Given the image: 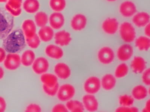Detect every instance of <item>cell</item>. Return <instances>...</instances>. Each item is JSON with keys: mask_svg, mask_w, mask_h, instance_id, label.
I'll use <instances>...</instances> for the list:
<instances>
[{"mask_svg": "<svg viewBox=\"0 0 150 112\" xmlns=\"http://www.w3.org/2000/svg\"><path fill=\"white\" fill-rule=\"evenodd\" d=\"M26 38L23 31L16 29L4 38L3 46L5 51L9 53L19 52L26 46Z\"/></svg>", "mask_w": 150, "mask_h": 112, "instance_id": "obj_1", "label": "cell"}, {"mask_svg": "<svg viewBox=\"0 0 150 112\" xmlns=\"http://www.w3.org/2000/svg\"><path fill=\"white\" fill-rule=\"evenodd\" d=\"M14 23L13 16L6 9L0 8V40L4 39L11 33Z\"/></svg>", "mask_w": 150, "mask_h": 112, "instance_id": "obj_2", "label": "cell"}, {"mask_svg": "<svg viewBox=\"0 0 150 112\" xmlns=\"http://www.w3.org/2000/svg\"><path fill=\"white\" fill-rule=\"evenodd\" d=\"M120 33L122 39L126 42H132L136 38V30L130 22H125L122 23L120 27Z\"/></svg>", "mask_w": 150, "mask_h": 112, "instance_id": "obj_3", "label": "cell"}, {"mask_svg": "<svg viewBox=\"0 0 150 112\" xmlns=\"http://www.w3.org/2000/svg\"><path fill=\"white\" fill-rule=\"evenodd\" d=\"M75 89L70 84L62 85L59 88L57 93V97L60 101L65 102L70 100L74 96Z\"/></svg>", "mask_w": 150, "mask_h": 112, "instance_id": "obj_4", "label": "cell"}, {"mask_svg": "<svg viewBox=\"0 0 150 112\" xmlns=\"http://www.w3.org/2000/svg\"><path fill=\"white\" fill-rule=\"evenodd\" d=\"M137 11V8L134 3L130 1H124L119 7V12L122 16L125 18L133 17Z\"/></svg>", "mask_w": 150, "mask_h": 112, "instance_id": "obj_5", "label": "cell"}, {"mask_svg": "<svg viewBox=\"0 0 150 112\" xmlns=\"http://www.w3.org/2000/svg\"><path fill=\"white\" fill-rule=\"evenodd\" d=\"M97 57L100 63L103 64H109L114 60L115 53L110 48L104 47L99 50Z\"/></svg>", "mask_w": 150, "mask_h": 112, "instance_id": "obj_6", "label": "cell"}, {"mask_svg": "<svg viewBox=\"0 0 150 112\" xmlns=\"http://www.w3.org/2000/svg\"><path fill=\"white\" fill-rule=\"evenodd\" d=\"M118 21L114 17H108L105 19L102 24V29L104 33L109 35H113L118 30Z\"/></svg>", "mask_w": 150, "mask_h": 112, "instance_id": "obj_7", "label": "cell"}, {"mask_svg": "<svg viewBox=\"0 0 150 112\" xmlns=\"http://www.w3.org/2000/svg\"><path fill=\"white\" fill-rule=\"evenodd\" d=\"M101 82L98 77H89L84 83V90L87 93L93 94L98 92L101 88Z\"/></svg>", "mask_w": 150, "mask_h": 112, "instance_id": "obj_8", "label": "cell"}, {"mask_svg": "<svg viewBox=\"0 0 150 112\" xmlns=\"http://www.w3.org/2000/svg\"><path fill=\"white\" fill-rule=\"evenodd\" d=\"M21 63V58L16 53H9L6 56L4 65L8 70H14L19 67Z\"/></svg>", "mask_w": 150, "mask_h": 112, "instance_id": "obj_9", "label": "cell"}, {"mask_svg": "<svg viewBox=\"0 0 150 112\" xmlns=\"http://www.w3.org/2000/svg\"><path fill=\"white\" fill-rule=\"evenodd\" d=\"M88 22L87 17L82 14H76L71 21V26L73 30L80 31L86 27Z\"/></svg>", "mask_w": 150, "mask_h": 112, "instance_id": "obj_10", "label": "cell"}, {"mask_svg": "<svg viewBox=\"0 0 150 112\" xmlns=\"http://www.w3.org/2000/svg\"><path fill=\"white\" fill-rule=\"evenodd\" d=\"M49 68V63L47 60L44 57L37 58L33 64V71L38 74H41L46 73Z\"/></svg>", "mask_w": 150, "mask_h": 112, "instance_id": "obj_11", "label": "cell"}, {"mask_svg": "<svg viewBox=\"0 0 150 112\" xmlns=\"http://www.w3.org/2000/svg\"><path fill=\"white\" fill-rule=\"evenodd\" d=\"M149 14L145 12H140L133 16L132 21L134 24L137 27H144L150 23Z\"/></svg>", "mask_w": 150, "mask_h": 112, "instance_id": "obj_12", "label": "cell"}, {"mask_svg": "<svg viewBox=\"0 0 150 112\" xmlns=\"http://www.w3.org/2000/svg\"><path fill=\"white\" fill-rule=\"evenodd\" d=\"M84 107L89 112H94L97 110L98 103L96 97L92 94H86L83 98Z\"/></svg>", "mask_w": 150, "mask_h": 112, "instance_id": "obj_13", "label": "cell"}, {"mask_svg": "<svg viewBox=\"0 0 150 112\" xmlns=\"http://www.w3.org/2000/svg\"><path fill=\"white\" fill-rule=\"evenodd\" d=\"M133 54V48L129 44L121 45L117 51V58L120 61H122L128 60L131 58Z\"/></svg>", "mask_w": 150, "mask_h": 112, "instance_id": "obj_14", "label": "cell"}, {"mask_svg": "<svg viewBox=\"0 0 150 112\" xmlns=\"http://www.w3.org/2000/svg\"><path fill=\"white\" fill-rule=\"evenodd\" d=\"M50 24L52 28L56 30L61 29L65 23L64 16L60 12H55L51 15L49 19Z\"/></svg>", "mask_w": 150, "mask_h": 112, "instance_id": "obj_15", "label": "cell"}, {"mask_svg": "<svg viewBox=\"0 0 150 112\" xmlns=\"http://www.w3.org/2000/svg\"><path fill=\"white\" fill-rule=\"evenodd\" d=\"M71 40L70 33L65 30L59 31L55 34V43L59 46H67L70 43Z\"/></svg>", "mask_w": 150, "mask_h": 112, "instance_id": "obj_16", "label": "cell"}, {"mask_svg": "<svg viewBox=\"0 0 150 112\" xmlns=\"http://www.w3.org/2000/svg\"><path fill=\"white\" fill-rule=\"evenodd\" d=\"M54 71L57 77L63 80L67 79L71 74L70 68L64 63L57 64L55 66Z\"/></svg>", "mask_w": 150, "mask_h": 112, "instance_id": "obj_17", "label": "cell"}, {"mask_svg": "<svg viewBox=\"0 0 150 112\" xmlns=\"http://www.w3.org/2000/svg\"><path fill=\"white\" fill-rule=\"evenodd\" d=\"M45 54L50 58L55 60L61 59L64 55L62 49L56 45H50L45 49Z\"/></svg>", "mask_w": 150, "mask_h": 112, "instance_id": "obj_18", "label": "cell"}, {"mask_svg": "<svg viewBox=\"0 0 150 112\" xmlns=\"http://www.w3.org/2000/svg\"><path fill=\"white\" fill-rule=\"evenodd\" d=\"M22 28L24 35L26 37L30 38L36 34V25L32 20H25L22 24Z\"/></svg>", "mask_w": 150, "mask_h": 112, "instance_id": "obj_19", "label": "cell"}, {"mask_svg": "<svg viewBox=\"0 0 150 112\" xmlns=\"http://www.w3.org/2000/svg\"><path fill=\"white\" fill-rule=\"evenodd\" d=\"M131 67L134 72L142 73L146 69V62L144 59L142 57H136L131 62Z\"/></svg>", "mask_w": 150, "mask_h": 112, "instance_id": "obj_20", "label": "cell"}, {"mask_svg": "<svg viewBox=\"0 0 150 112\" xmlns=\"http://www.w3.org/2000/svg\"><path fill=\"white\" fill-rule=\"evenodd\" d=\"M54 33L53 29L49 26H44L41 27L38 33L40 40L44 42H48L53 38Z\"/></svg>", "mask_w": 150, "mask_h": 112, "instance_id": "obj_21", "label": "cell"}, {"mask_svg": "<svg viewBox=\"0 0 150 112\" xmlns=\"http://www.w3.org/2000/svg\"><path fill=\"white\" fill-rule=\"evenodd\" d=\"M116 84V78L112 74H106L102 78L101 85L105 90H112L115 88Z\"/></svg>", "mask_w": 150, "mask_h": 112, "instance_id": "obj_22", "label": "cell"}, {"mask_svg": "<svg viewBox=\"0 0 150 112\" xmlns=\"http://www.w3.org/2000/svg\"><path fill=\"white\" fill-rule=\"evenodd\" d=\"M40 6L39 2L38 0H26L23 5L24 10L29 14H34L38 11Z\"/></svg>", "mask_w": 150, "mask_h": 112, "instance_id": "obj_23", "label": "cell"}, {"mask_svg": "<svg viewBox=\"0 0 150 112\" xmlns=\"http://www.w3.org/2000/svg\"><path fill=\"white\" fill-rule=\"evenodd\" d=\"M132 94L133 98L137 100H141L145 99L148 94V90L145 87L138 85L132 89Z\"/></svg>", "mask_w": 150, "mask_h": 112, "instance_id": "obj_24", "label": "cell"}, {"mask_svg": "<svg viewBox=\"0 0 150 112\" xmlns=\"http://www.w3.org/2000/svg\"><path fill=\"white\" fill-rule=\"evenodd\" d=\"M35 55L32 50H28L23 54L21 58V63L24 66H29L33 64L35 60Z\"/></svg>", "mask_w": 150, "mask_h": 112, "instance_id": "obj_25", "label": "cell"}, {"mask_svg": "<svg viewBox=\"0 0 150 112\" xmlns=\"http://www.w3.org/2000/svg\"><path fill=\"white\" fill-rule=\"evenodd\" d=\"M41 82L43 85L49 87L54 86L58 83L57 77L52 74H43L41 77Z\"/></svg>", "mask_w": 150, "mask_h": 112, "instance_id": "obj_26", "label": "cell"}, {"mask_svg": "<svg viewBox=\"0 0 150 112\" xmlns=\"http://www.w3.org/2000/svg\"><path fill=\"white\" fill-rule=\"evenodd\" d=\"M135 45L137 48L142 51H146L149 49L150 40L149 37L141 36L136 40Z\"/></svg>", "mask_w": 150, "mask_h": 112, "instance_id": "obj_27", "label": "cell"}, {"mask_svg": "<svg viewBox=\"0 0 150 112\" xmlns=\"http://www.w3.org/2000/svg\"><path fill=\"white\" fill-rule=\"evenodd\" d=\"M66 107L68 110L74 112L83 111L84 107L83 103L77 100H69L66 104Z\"/></svg>", "mask_w": 150, "mask_h": 112, "instance_id": "obj_28", "label": "cell"}, {"mask_svg": "<svg viewBox=\"0 0 150 112\" xmlns=\"http://www.w3.org/2000/svg\"><path fill=\"white\" fill-rule=\"evenodd\" d=\"M50 6L55 12H60L65 9L66 2L65 0H50Z\"/></svg>", "mask_w": 150, "mask_h": 112, "instance_id": "obj_29", "label": "cell"}, {"mask_svg": "<svg viewBox=\"0 0 150 112\" xmlns=\"http://www.w3.org/2000/svg\"><path fill=\"white\" fill-rule=\"evenodd\" d=\"M35 20L38 26L40 27H43L47 23L48 16L43 12H38L35 16Z\"/></svg>", "mask_w": 150, "mask_h": 112, "instance_id": "obj_30", "label": "cell"}, {"mask_svg": "<svg viewBox=\"0 0 150 112\" xmlns=\"http://www.w3.org/2000/svg\"><path fill=\"white\" fill-rule=\"evenodd\" d=\"M128 67L126 64H120L116 68L115 70V76L117 78H123L128 74Z\"/></svg>", "mask_w": 150, "mask_h": 112, "instance_id": "obj_31", "label": "cell"}, {"mask_svg": "<svg viewBox=\"0 0 150 112\" xmlns=\"http://www.w3.org/2000/svg\"><path fill=\"white\" fill-rule=\"evenodd\" d=\"M26 41L28 46L32 49H36L40 46V39L39 36L35 34L30 38L26 37Z\"/></svg>", "mask_w": 150, "mask_h": 112, "instance_id": "obj_32", "label": "cell"}, {"mask_svg": "<svg viewBox=\"0 0 150 112\" xmlns=\"http://www.w3.org/2000/svg\"><path fill=\"white\" fill-rule=\"evenodd\" d=\"M119 102L123 106H131L133 105L134 99L131 96L124 95L120 96L119 99Z\"/></svg>", "mask_w": 150, "mask_h": 112, "instance_id": "obj_33", "label": "cell"}, {"mask_svg": "<svg viewBox=\"0 0 150 112\" xmlns=\"http://www.w3.org/2000/svg\"><path fill=\"white\" fill-rule=\"evenodd\" d=\"M43 89L44 92L47 95L50 96H54L57 94L59 89V85L58 83H57L55 86L49 87L45 86L43 85Z\"/></svg>", "mask_w": 150, "mask_h": 112, "instance_id": "obj_34", "label": "cell"}, {"mask_svg": "<svg viewBox=\"0 0 150 112\" xmlns=\"http://www.w3.org/2000/svg\"><path fill=\"white\" fill-rule=\"evenodd\" d=\"M6 5L11 8L18 9L21 8L22 0H8Z\"/></svg>", "mask_w": 150, "mask_h": 112, "instance_id": "obj_35", "label": "cell"}, {"mask_svg": "<svg viewBox=\"0 0 150 112\" xmlns=\"http://www.w3.org/2000/svg\"><path fill=\"white\" fill-rule=\"evenodd\" d=\"M25 111L27 112H40L41 111V107L37 104H32L26 107Z\"/></svg>", "mask_w": 150, "mask_h": 112, "instance_id": "obj_36", "label": "cell"}, {"mask_svg": "<svg viewBox=\"0 0 150 112\" xmlns=\"http://www.w3.org/2000/svg\"><path fill=\"white\" fill-rule=\"evenodd\" d=\"M142 80L144 84L147 86L150 85V70L148 69L144 71L142 76Z\"/></svg>", "mask_w": 150, "mask_h": 112, "instance_id": "obj_37", "label": "cell"}, {"mask_svg": "<svg viewBox=\"0 0 150 112\" xmlns=\"http://www.w3.org/2000/svg\"><path fill=\"white\" fill-rule=\"evenodd\" d=\"M139 110L137 108L134 107H131V106H123L119 107L116 109V112H138Z\"/></svg>", "mask_w": 150, "mask_h": 112, "instance_id": "obj_38", "label": "cell"}, {"mask_svg": "<svg viewBox=\"0 0 150 112\" xmlns=\"http://www.w3.org/2000/svg\"><path fill=\"white\" fill-rule=\"evenodd\" d=\"M5 9L8 12H9L12 16L14 17L18 16L21 13V8L18 9H15L11 8L8 6L7 5H5Z\"/></svg>", "mask_w": 150, "mask_h": 112, "instance_id": "obj_39", "label": "cell"}, {"mask_svg": "<svg viewBox=\"0 0 150 112\" xmlns=\"http://www.w3.org/2000/svg\"><path fill=\"white\" fill-rule=\"evenodd\" d=\"M52 111L54 112H68V110L66 106L62 104H58L53 107L52 109Z\"/></svg>", "mask_w": 150, "mask_h": 112, "instance_id": "obj_40", "label": "cell"}, {"mask_svg": "<svg viewBox=\"0 0 150 112\" xmlns=\"http://www.w3.org/2000/svg\"><path fill=\"white\" fill-rule=\"evenodd\" d=\"M6 108V103L4 99L0 97V112L5 111Z\"/></svg>", "mask_w": 150, "mask_h": 112, "instance_id": "obj_41", "label": "cell"}, {"mask_svg": "<svg viewBox=\"0 0 150 112\" xmlns=\"http://www.w3.org/2000/svg\"><path fill=\"white\" fill-rule=\"evenodd\" d=\"M6 57V52L5 49L0 48V63L5 60Z\"/></svg>", "mask_w": 150, "mask_h": 112, "instance_id": "obj_42", "label": "cell"}, {"mask_svg": "<svg viewBox=\"0 0 150 112\" xmlns=\"http://www.w3.org/2000/svg\"><path fill=\"white\" fill-rule=\"evenodd\" d=\"M150 23L148 24L145 27V29H144V32L145 33V35L147 36V37H150Z\"/></svg>", "mask_w": 150, "mask_h": 112, "instance_id": "obj_43", "label": "cell"}, {"mask_svg": "<svg viewBox=\"0 0 150 112\" xmlns=\"http://www.w3.org/2000/svg\"><path fill=\"white\" fill-rule=\"evenodd\" d=\"M150 100L147 101L145 108L143 110V112H149L150 111Z\"/></svg>", "mask_w": 150, "mask_h": 112, "instance_id": "obj_44", "label": "cell"}, {"mask_svg": "<svg viewBox=\"0 0 150 112\" xmlns=\"http://www.w3.org/2000/svg\"><path fill=\"white\" fill-rule=\"evenodd\" d=\"M4 72L2 68L0 66V80L2 79L4 76Z\"/></svg>", "mask_w": 150, "mask_h": 112, "instance_id": "obj_45", "label": "cell"}, {"mask_svg": "<svg viewBox=\"0 0 150 112\" xmlns=\"http://www.w3.org/2000/svg\"><path fill=\"white\" fill-rule=\"evenodd\" d=\"M105 1L109 2H116L117 0H105Z\"/></svg>", "mask_w": 150, "mask_h": 112, "instance_id": "obj_46", "label": "cell"}, {"mask_svg": "<svg viewBox=\"0 0 150 112\" xmlns=\"http://www.w3.org/2000/svg\"><path fill=\"white\" fill-rule=\"evenodd\" d=\"M8 0H0V2H5L7 1Z\"/></svg>", "mask_w": 150, "mask_h": 112, "instance_id": "obj_47", "label": "cell"}]
</instances>
